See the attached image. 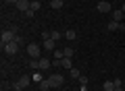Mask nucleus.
<instances>
[{"mask_svg": "<svg viewBox=\"0 0 125 91\" xmlns=\"http://www.w3.org/2000/svg\"><path fill=\"white\" fill-rule=\"evenodd\" d=\"M100 2H104V0H100Z\"/></svg>", "mask_w": 125, "mask_h": 91, "instance_id": "26", "label": "nucleus"}, {"mask_svg": "<svg viewBox=\"0 0 125 91\" xmlns=\"http://www.w3.org/2000/svg\"><path fill=\"white\" fill-rule=\"evenodd\" d=\"M46 89H52V87H50V79H44V81L40 83V91H46Z\"/></svg>", "mask_w": 125, "mask_h": 91, "instance_id": "16", "label": "nucleus"}, {"mask_svg": "<svg viewBox=\"0 0 125 91\" xmlns=\"http://www.w3.org/2000/svg\"><path fill=\"white\" fill-rule=\"evenodd\" d=\"M52 66V60L48 58H38V70H48Z\"/></svg>", "mask_w": 125, "mask_h": 91, "instance_id": "6", "label": "nucleus"}, {"mask_svg": "<svg viewBox=\"0 0 125 91\" xmlns=\"http://www.w3.org/2000/svg\"><path fill=\"white\" fill-rule=\"evenodd\" d=\"M104 91H115V81H104Z\"/></svg>", "mask_w": 125, "mask_h": 91, "instance_id": "18", "label": "nucleus"}, {"mask_svg": "<svg viewBox=\"0 0 125 91\" xmlns=\"http://www.w3.org/2000/svg\"><path fill=\"white\" fill-rule=\"evenodd\" d=\"M46 91H50V89H46Z\"/></svg>", "mask_w": 125, "mask_h": 91, "instance_id": "27", "label": "nucleus"}, {"mask_svg": "<svg viewBox=\"0 0 125 91\" xmlns=\"http://www.w3.org/2000/svg\"><path fill=\"white\" fill-rule=\"evenodd\" d=\"M62 52H65V58H73V54H75V50H73L71 46H69V48H65Z\"/></svg>", "mask_w": 125, "mask_h": 91, "instance_id": "19", "label": "nucleus"}, {"mask_svg": "<svg viewBox=\"0 0 125 91\" xmlns=\"http://www.w3.org/2000/svg\"><path fill=\"white\" fill-rule=\"evenodd\" d=\"M106 29L108 31H119V29H123V23H119V21H111L106 25Z\"/></svg>", "mask_w": 125, "mask_h": 91, "instance_id": "10", "label": "nucleus"}, {"mask_svg": "<svg viewBox=\"0 0 125 91\" xmlns=\"http://www.w3.org/2000/svg\"><path fill=\"white\" fill-rule=\"evenodd\" d=\"M40 0H31V6H29V10H27V17H33V15H36V10H40Z\"/></svg>", "mask_w": 125, "mask_h": 91, "instance_id": "7", "label": "nucleus"}, {"mask_svg": "<svg viewBox=\"0 0 125 91\" xmlns=\"http://www.w3.org/2000/svg\"><path fill=\"white\" fill-rule=\"evenodd\" d=\"M115 87H123V81L121 79H115Z\"/></svg>", "mask_w": 125, "mask_h": 91, "instance_id": "22", "label": "nucleus"}, {"mask_svg": "<svg viewBox=\"0 0 125 91\" xmlns=\"http://www.w3.org/2000/svg\"><path fill=\"white\" fill-rule=\"evenodd\" d=\"M115 91H123V87H115Z\"/></svg>", "mask_w": 125, "mask_h": 91, "instance_id": "24", "label": "nucleus"}, {"mask_svg": "<svg viewBox=\"0 0 125 91\" xmlns=\"http://www.w3.org/2000/svg\"><path fill=\"white\" fill-rule=\"evenodd\" d=\"M69 73H71V79H79V77H81V73H79L77 68H71Z\"/></svg>", "mask_w": 125, "mask_h": 91, "instance_id": "21", "label": "nucleus"}, {"mask_svg": "<svg viewBox=\"0 0 125 91\" xmlns=\"http://www.w3.org/2000/svg\"><path fill=\"white\" fill-rule=\"evenodd\" d=\"M17 37V27H9V29L6 31H2V46H4V43H9V41H13V39Z\"/></svg>", "mask_w": 125, "mask_h": 91, "instance_id": "2", "label": "nucleus"}, {"mask_svg": "<svg viewBox=\"0 0 125 91\" xmlns=\"http://www.w3.org/2000/svg\"><path fill=\"white\" fill-rule=\"evenodd\" d=\"M65 37H67L69 41H73V39L77 37V31L75 29H67V31H65Z\"/></svg>", "mask_w": 125, "mask_h": 91, "instance_id": "12", "label": "nucleus"}, {"mask_svg": "<svg viewBox=\"0 0 125 91\" xmlns=\"http://www.w3.org/2000/svg\"><path fill=\"white\" fill-rule=\"evenodd\" d=\"M54 43H56V41H54L52 37H48V39H44L42 46H44V50H48V52H50V50H54Z\"/></svg>", "mask_w": 125, "mask_h": 91, "instance_id": "11", "label": "nucleus"}, {"mask_svg": "<svg viewBox=\"0 0 125 91\" xmlns=\"http://www.w3.org/2000/svg\"><path fill=\"white\" fill-rule=\"evenodd\" d=\"M96 8H98V13H111V2H108V0H104V2H98V6H96Z\"/></svg>", "mask_w": 125, "mask_h": 91, "instance_id": "9", "label": "nucleus"}, {"mask_svg": "<svg viewBox=\"0 0 125 91\" xmlns=\"http://www.w3.org/2000/svg\"><path fill=\"white\" fill-rule=\"evenodd\" d=\"M61 64L65 66V68H69V70L73 68V62H71V58H62V60H61Z\"/></svg>", "mask_w": 125, "mask_h": 91, "instance_id": "17", "label": "nucleus"}, {"mask_svg": "<svg viewBox=\"0 0 125 91\" xmlns=\"http://www.w3.org/2000/svg\"><path fill=\"white\" fill-rule=\"evenodd\" d=\"M123 17H125V13H123V10H121V8L113 13V21H119V23H121V19H123Z\"/></svg>", "mask_w": 125, "mask_h": 91, "instance_id": "14", "label": "nucleus"}, {"mask_svg": "<svg viewBox=\"0 0 125 91\" xmlns=\"http://www.w3.org/2000/svg\"><path fill=\"white\" fill-rule=\"evenodd\" d=\"M2 50H4L6 56H15V54H17V50H19V41H17V39H13V41H9V43H4V46H2Z\"/></svg>", "mask_w": 125, "mask_h": 91, "instance_id": "3", "label": "nucleus"}, {"mask_svg": "<svg viewBox=\"0 0 125 91\" xmlns=\"http://www.w3.org/2000/svg\"><path fill=\"white\" fill-rule=\"evenodd\" d=\"M50 6H52L54 10H58V8H62V6H65V0H52V2H50Z\"/></svg>", "mask_w": 125, "mask_h": 91, "instance_id": "13", "label": "nucleus"}, {"mask_svg": "<svg viewBox=\"0 0 125 91\" xmlns=\"http://www.w3.org/2000/svg\"><path fill=\"white\" fill-rule=\"evenodd\" d=\"M27 54H29L31 58H42V48L38 43H29V46H27Z\"/></svg>", "mask_w": 125, "mask_h": 91, "instance_id": "5", "label": "nucleus"}, {"mask_svg": "<svg viewBox=\"0 0 125 91\" xmlns=\"http://www.w3.org/2000/svg\"><path fill=\"white\" fill-rule=\"evenodd\" d=\"M65 58V52L62 50H54V60H62Z\"/></svg>", "mask_w": 125, "mask_h": 91, "instance_id": "20", "label": "nucleus"}, {"mask_svg": "<svg viewBox=\"0 0 125 91\" xmlns=\"http://www.w3.org/2000/svg\"><path fill=\"white\" fill-rule=\"evenodd\" d=\"M48 79H50V87H54V89L62 87V83H65V77H62V74H58V73H54L52 77H48Z\"/></svg>", "mask_w": 125, "mask_h": 91, "instance_id": "4", "label": "nucleus"}, {"mask_svg": "<svg viewBox=\"0 0 125 91\" xmlns=\"http://www.w3.org/2000/svg\"><path fill=\"white\" fill-rule=\"evenodd\" d=\"M31 79H33V81H36V83H38V85H40V83H42V81H44V77H42V73H40V70H36V73L31 74Z\"/></svg>", "mask_w": 125, "mask_h": 91, "instance_id": "15", "label": "nucleus"}, {"mask_svg": "<svg viewBox=\"0 0 125 91\" xmlns=\"http://www.w3.org/2000/svg\"><path fill=\"white\" fill-rule=\"evenodd\" d=\"M4 2H6V4H17L19 0H4Z\"/></svg>", "mask_w": 125, "mask_h": 91, "instance_id": "23", "label": "nucleus"}, {"mask_svg": "<svg viewBox=\"0 0 125 91\" xmlns=\"http://www.w3.org/2000/svg\"><path fill=\"white\" fill-rule=\"evenodd\" d=\"M31 81H33L31 77H27V74H21V79H19V81L13 85V91H23V89H27Z\"/></svg>", "mask_w": 125, "mask_h": 91, "instance_id": "1", "label": "nucleus"}, {"mask_svg": "<svg viewBox=\"0 0 125 91\" xmlns=\"http://www.w3.org/2000/svg\"><path fill=\"white\" fill-rule=\"evenodd\" d=\"M15 6H17L21 13H27V10H29V6H31V0H19Z\"/></svg>", "mask_w": 125, "mask_h": 91, "instance_id": "8", "label": "nucleus"}, {"mask_svg": "<svg viewBox=\"0 0 125 91\" xmlns=\"http://www.w3.org/2000/svg\"><path fill=\"white\" fill-rule=\"evenodd\" d=\"M121 10H123V13H125V4H123V6H121Z\"/></svg>", "mask_w": 125, "mask_h": 91, "instance_id": "25", "label": "nucleus"}]
</instances>
